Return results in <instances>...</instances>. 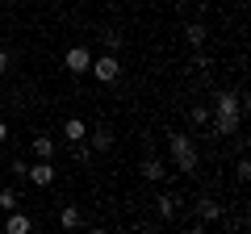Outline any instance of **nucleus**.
I'll use <instances>...</instances> for the list:
<instances>
[{
  "label": "nucleus",
  "instance_id": "obj_1",
  "mask_svg": "<svg viewBox=\"0 0 251 234\" xmlns=\"http://www.w3.org/2000/svg\"><path fill=\"white\" fill-rule=\"evenodd\" d=\"M209 126H214V134L218 138H234L239 134V126H243V109H239V96L234 92H218L214 96V109H209Z\"/></svg>",
  "mask_w": 251,
  "mask_h": 234
},
{
  "label": "nucleus",
  "instance_id": "obj_2",
  "mask_svg": "<svg viewBox=\"0 0 251 234\" xmlns=\"http://www.w3.org/2000/svg\"><path fill=\"white\" fill-rule=\"evenodd\" d=\"M168 155H172V163H176L180 176H197L201 155H197V142H193V134H184V130L168 134Z\"/></svg>",
  "mask_w": 251,
  "mask_h": 234
},
{
  "label": "nucleus",
  "instance_id": "obj_3",
  "mask_svg": "<svg viewBox=\"0 0 251 234\" xmlns=\"http://www.w3.org/2000/svg\"><path fill=\"white\" fill-rule=\"evenodd\" d=\"M88 75L97 84H117L122 80V59H117V54H100V59H92V67H88Z\"/></svg>",
  "mask_w": 251,
  "mask_h": 234
},
{
  "label": "nucleus",
  "instance_id": "obj_4",
  "mask_svg": "<svg viewBox=\"0 0 251 234\" xmlns=\"http://www.w3.org/2000/svg\"><path fill=\"white\" fill-rule=\"evenodd\" d=\"M25 180L34 184V188H50V184L59 180V171H54V163H50V159H34V163L25 167Z\"/></svg>",
  "mask_w": 251,
  "mask_h": 234
},
{
  "label": "nucleus",
  "instance_id": "obj_5",
  "mask_svg": "<svg viewBox=\"0 0 251 234\" xmlns=\"http://www.w3.org/2000/svg\"><path fill=\"white\" fill-rule=\"evenodd\" d=\"M63 67L72 75H88V67H92V50L88 46H67V54H63Z\"/></svg>",
  "mask_w": 251,
  "mask_h": 234
},
{
  "label": "nucleus",
  "instance_id": "obj_6",
  "mask_svg": "<svg viewBox=\"0 0 251 234\" xmlns=\"http://www.w3.org/2000/svg\"><path fill=\"white\" fill-rule=\"evenodd\" d=\"M193 213H197V222H222L226 217V209H222V201L218 197H197V205H193Z\"/></svg>",
  "mask_w": 251,
  "mask_h": 234
},
{
  "label": "nucleus",
  "instance_id": "obj_7",
  "mask_svg": "<svg viewBox=\"0 0 251 234\" xmlns=\"http://www.w3.org/2000/svg\"><path fill=\"white\" fill-rule=\"evenodd\" d=\"M0 230H9V234H29L34 230V217L25 213V209H9V213H4V222H0Z\"/></svg>",
  "mask_w": 251,
  "mask_h": 234
},
{
  "label": "nucleus",
  "instance_id": "obj_8",
  "mask_svg": "<svg viewBox=\"0 0 251 234\" xmlns=\"http://www.w3.org/2000/svg\"><path fill=\"white\" fill-rule=\"evenodd\" d=\"M138 176H143L147 184H163V180H168V167H163V159H155V155H147V159L138 163Z\"/></svg>",
  "mask_w": 251,
  "mask_h": 234
},
{
  "label": "nucleus",
  "instance_id": "obj_9",
  "mask_svg": "<svg viewBox=\"0 0 251 234\" xmlns=\"http://www.w3.org/2000/svg\"><path fill=\"white\" fill-rule=\"evenodd\" d=\"M84 142L92 146V151L97 155H105V151H113V142H117V134L109 126H97V130H88V138H84Z\"/></svg>",
  "mask_w": 251,
  "mask_h": 234
},
{
  "label": "nucleus",
  "instance_id": "obj_10",
  "mask_svg": "<svg viewBox=\"0 0 251 234\" xmlns=\"http://www.w3.org/2000/svg\"><path fill=\"white\" fill-rule=\"evenodd\" d=\"M84 138H88V121L84 117H67L63 121V142L72 146V142H84Z\"/></svg>",
  "mask_w": 251,
  "mask_h": 234
},
{
  "label": "nucleus",
  "instance_id": "obj_11",
  "mask_svg": "<svg viewBox=\"0 0 251 234\" xmlns=\"http://www.w3.org/2000/svg\"><path fill=\"white\" fill-rule=\"evenodd\" d=\"M176 209H180V197H176V192H159V197H155V213H159V222H172Z\"/></svg>",
  "mask_w": 251,
  "mask_h": 234
},
{
  "label": "nucleus",
  "instance_id": "obj_12",
  "mask_svg": "<svg viewBox=\"0 0 251 234\" xmlns=\"http://www.w3.org/2000/svg\"><path fill=\"white\" fill-rule=\"evenodd\" d=\"M184 38H188V46H193V50H201V46L209 42V29L201 25V21H188V29H184Z\"/></svg>",
  "mask_w": 251,
  "mask_h": 234
},
{
  "label": "nucleus",
  "instance_id": "obj_13",
  "mask_svg": "<svg viewBox=\"0 0 251 234\" xmlns=\"http://www.w3.org/2000/svg\"><path fill=\"white\" fill-rule=\"evenodd\" d=\"M59 226H63V230H80V226H84V213H80L75 205H63V209H59Z\"/></svg>",
  "mask_w": 251,
  "mask_h": 234
},
{
  "label": "nucleus",
  "instance_id": "obj_14",
  "mask_svg": "<svg viewBox=\"0 0 251 234\" xmlns=\"http://www.w3.org/2000/svg\"><path fill=\"white\" fill-rule=\"evenodd\" d=\"M97 42L105 46L109 54H122V46H126V38L117 34V29H100V34H97Z\"/></svg>",
  "mask_w": 251,
  "mask_h": 234
},
{
  "label": "nucleus",
  "instance_id": "obj_15",
  "mask_svg": "<svg viewBox=\"0 0 251 234\" xmlns=\"http://www.w3.org/2000/svg\"><path fill=\"white\" fill-rule=\"evenodd\" d=\"M34 159H54V138L50 134H34Z\"/></svg>",
  "mask_w": 251,
  "mask_h": 234
},
{
  "label": "nucleus",
  "instance_id": "obj_16",
  "mask_svg": "<svg viewBox=\"0 0 251 234\" xmlns=\"http://www.w3.org/2000/svg\"><path fill=\"white\" fill-rule=\"evenodd\" d=\"M21 205V192L17 188H0V213H9V209Z\"/></svg>",
  "mask_w": 251,
  "mask_h": 234
},
{
  "label": "nucleus",
  "instance_id": "obj_17",
  "mask_svg": "<svg viewBox=\"0 0 251 234\" xmlns=\"http://www.w3.org/2000/svg\"><path fill=\"white\" fill-rule=\"evenodd\" d=\"M188 126H209V105H193L188 109Z\"/></svg>",
  "mask_w": 251,
  "mask_h": 234
},
{
  "label": "nucleus",
  "instance_id": "obj_18",
  "mask_svg": "<svg viewBox=\"0 0 251 234\" xmlns=\"http://www.w3.org/2000/svg\"><path fill=\"white\" fill-rule=\"evenodd\" d=\"M234 176H239V184L251 180V159H247V155H239V163H234Z\"/></svg>",
  "mask_w": 251,
  "mask_h": 234
},
{
  "label": "nucleus",
  "instance_id": "obj_19",
  "mask_svg": "<svg viewBox=\"0 0 251 234\" xmlns=\"http://www.w3.org/2000/svg\"><path fill=\"white\" fill-rule=\"evenodd\" d=\"M72 155H75V163H88L92 159V146L88 142H72Z\"/></svg>",
  "mask_w": 251,
  "mask_h": 234
},
{
  "label": "nucleus",
  "instance_id": "obj_20",
  "mask_svg": "<svg viewBox=\"0 0 251 234\" xmlns=\"http://www.w3.org/2000/svg\"><path fill=\"white\" fill-rule=\"evenodd\" d=\"M25 167H29L25 159H13V167H9V171H13V176H17V180H25Z\"/></svg>",
  "mask_w": 251,
  "mask_h": 234
},
{
  "label": "nucleus",
  "instance_id": "obj_21",
  "mask_svg": "<svg viewBox=\"0 0 251 234\" xmlns=\"http://www.w3.org/2000/svg\"><path fill=\"white\" fill-rule=\"evenodd\" d=\"M9 67H13V54H9V50H4V46H0V75L9 71Z\"/></svg>",
  "mask_w": 251,
  "mask_h": 234
},
{
  "label": "nucleus",
  "instance_id": "obj_22",
  "mask_svg": "<svg viewBox=\"0 0 251 234\" xmlns=\"http://www.w3.org/2000/svg\"><path fill=\"white\" fill-rule=\"evenodd\" d=\"M0 142H9V121L0 117Z\"/></svg>",
  "mask_w": 251,
  "mask_h": 234
},
{
  "label": "nucleus",
  "instance_id": "obj_23",
  "mask_svg": "<svg viewBox=\"0 0 251 234\" xmlns=\"http://www.w3.org/2000/svg\"><path fill=\"white\" fill-rule=\"evenodd\" d=\"M168 4H184V0H168Z\"/></svg>",
  "mask_w": 251,
  "mask_h": 234
}]
</instances>
